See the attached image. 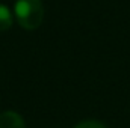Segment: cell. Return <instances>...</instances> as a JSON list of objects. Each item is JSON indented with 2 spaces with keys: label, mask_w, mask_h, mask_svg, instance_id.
<instances>
[{
  "label": "cell",
  "mask_w": 130,
  "mask_h": 128,
  "mask_svg": "<svg viewBox=\"0 0 130 128\" xmlns=\"http://www.w3.org/2000/svg\"><path fill=\"white\" fill-rule=\"evenodd\" d=\"M14 14L18 24L26 30H35L44 18V6L41 0H17Z\"/></svg>",
  "instance_id": "6da1fadb"
},
{
  "label": "cell",
  "mask_w": 130,
  "mask_h": 128,
  "mask_svg": "<svg viewBox=\"0 0 130 128\" xmlns=\"http://www.w3.org/2000/svg\"><path fill=\"white\" fill-rule=\"evenodd\" d=\"M0 128H26V125L17 112L8 110L0 115Z\"/></svg>",
  "instance_id": "7a4b0ae2"
},
{
  "label": "cell",
  "mask_w": 130,
  "mask_h": 128,
  "mask_svg": "<svg viewBox=\"0 0 130 128\" xmlns=\"http://www.w3.org/2000/svg\"><path fill=\"white\" fill-rule=\"evenodd\" d=\"M11 26H12V14L6 5L0 3V32L8 30Z\"/></svg>",
  "instance_id": "3957f363"
},
{
  "label": "cell",
  "mask_w": 130,
  "mask_h": 128,
  "mask_svg": "<svg viewBox=\"0 0 130 128\" xmlns=\"http://www.w3.org/2000/svg\"><path fill=\"white\" fill-rule=\"evenodd\" d=\"M74 128H106L101 122H97V121H83L80 124H77Z\"/></svg>",
  "instance_id": "277c9868"
}]
</instances>
